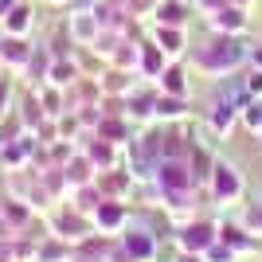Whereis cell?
I'll list each match as a JSON object with an SVG mask.
<instances>
[{
	"label": "cell",
	"instance_id": "obj_24",
	"mask_svg": "<svg viewBox=\"0 0 262 262\" xmlns=\"http://www.w3.org/2000/svg\"><path fill=\"white\" fill-rule=\"evenodd\" d=\"M16 4V0H0V16H8V8Z\"/></svg>",
	"mask_w": 262,
	"mask_h": 262
},
{
	"label": "cell",
	"instance_id": "obj_23",
	"mask_svg": "<svg viewBox=\"0 0 262 262\" xmlns=\"http://www.w3.org/2000/svg\"><path fill=\"white\" fill-rule=\"evenodd\" d=\"M4 102H8V82L0 78V110H4Z\"/></svg>",
	"mask_w": 262,
	"mask_h": 262
},
{
	"label": "cell",
	"instance_id": "obj_13",
	"mask_svg": "<svg viewBox=\"0 0 262 262\" xmlns=\"http://www.w3.org/2000/svg\"><path fill=\"white\" fill-rule=\"evenodd\" d=\"M161 90H164V94H176V98H184V94H188L184 67H180V63H172V67H164V71H161Z\"/></svg>",
	"mask_w": 262,
	"mask_h": 262
},
{
	"label": "cell",
	"instance_id": "obj_15",
	"mask_svg": "<svg viewBox=\"0 0 262 262\" xmlns=\"http://www.w3.org/2000/svg\"><path fill=\"white\" fill-rule=\"evenodd\" d=\"M239 118H243V125H247L251 133H262V102H258V98H247Z\"/></svg>",
	"mask_w": 262,
	"mask_h": 262
},
{
	"label": "cell",
	"instance_id": "obj_21",
	"mask_svg": "<svg viewBox=\"0 0 262 262\" xmlns=\"http://www.w3.org/2000/svg\"><path fill=\"white\" fill-rule=\"evenodd\" d=\"M247 63L262 71V47H247Z\"/></svg>",
	"mask_w": 262,
	"mask_h": 262
},
{
	"label": "cell",
	"instance_id": "obj_6",
	"mask_svg": "<svg viewBox=\"0 0 262 262\" xmlns=\"http://www.w3.org/2000/svg\"><path fill=\"white\" fill-rule=\"evenodd\" d=\"M157 180H161V188H172V192H188V188H192V180H196V176L188 172L184 164L180 161H161V168H157Z\"/></svg>",
	"mask_w": 262,
	"mask_h": 262
},
{
	"label": "cell",
	"instance_id": "obj_14",
	"mask_svg": "<svg viewBox=\"0 0 262 262\" xmlns=\"http://www.w3.org/2000/svg\"><path fill=\"white\" fill-rule=\"evenodd\" d=\"M219 239L227 243L231 251H251V247H258V239H247L243 227H219Z\"/></svg>",
	"mask_w": 262,
	"mask_h": 262
},
{
	"label": "cell",
	"instance_id": "obj_5",
	"mask_svg": "<svg viewBox=\"0 0 262 262\" xmlns=\"http://www.w3.org/2000/svg\"><path fill=\"white\" fill-rule=\"evenodd\" d=\"M239 114H243V98H219L215 106H211V129L223 137V133L239 121Z\"/></svg>",
	"mask_w": 262,
	"mask_h": 262
},
{
	"label": "cell",
	"instance_id": "obj_2",
	"mask_svg": "<svg viewBox=\"0 0 262 262\" xmlns=\"http://www.w3.org/2000/svg\"><path fill=\"white\" fill-rule=\"evenodd\" d=\"M208 184H211V196H215L219 204H231V200L243 196V176H239V168H235V164L215 161V164H211Z\"/></svg>",
	"mask_w": 262,
	"mask_h": 262
},
{
	"label": "cell",
	"instance_id": "obj_22",
	"mask_svg": "<svg viewBox=\"0 0 262 262\" xmlns=\"http://www.w3.org/2000/svg\"><path fill=\"white\" fill-rule=\"evenodd\" d=\"M176 262H204V254H196V251H184V254H180Z\"/></svg>",
	"mask_w": 262,
	"mask_h": 262
},
{
	"label": "cell",
	"instance_id": "obj_19",
	"mask_svg": "<svg viewBox=\"0 0 262 262\" xmlns=\"http://www.w3.org/2000/svg\"><path fill=\"white\" fill-rule=\"evenodd\" d=\"M86 168H90V164H86V157H82V161H75V168H67V176H71L75 184H86V180H90Z\"/></svg>",
	"mask_w": 262,
	"mask_h": 262
},
{
	"label": "cell",
	"instance_id": "obj_10",
	"mask_svg": "<svg viewBox=\"0 0 262 262\" xmlns=\"http://www.w3.org/2000/svg\"><path fill=\"white\" fill-rule=\"evenodd\" d=\"M94 223H98L102 231H118L121 223H125V208H121L118 200H102L98 208H94Z\"/></svg>",
	"mask_w": 262,
	"mask_h": 262
},
{
	"label": "cell",
	"instance_id": "obj_7",
	"mask_svg": "<svg viewBox=\"0 0 262 262\" xmlns=\"http://www.w3.org/2000/svg\"><path fill=\"white\" fill-rule=\"evenodd\" d=\"M32 55H35V47L28 43L24 35H4V43H0V59H4V63L28 67V63H32Z\"/></svg>",
	"mask_w": 262,
	"mask_h": 262
},
{
	"label": "cell",
	"instance_id": "obj_26",
	"mask_svg": "<svg viewBox=\"0 0 262 262\" xmlns=\"http://www.w3.org/2000/svg\"><path fill=\"white\" fill-rule=\"evenodd\" d=\"M51 4H63V0H51Z\"/></svg>",
	"mask_w": 262,
	"mask_h": 262
},
{
	"label": "cell",
	"instance_id": "obj_20",
	"mask_svg": "<svg viewBox=\"0 0 262 262\" xmlns=\"http://www.w3.org/2000/svg\"><path fill=\"white\" fill-rule=\"evenodd\" d=\"M86 161H114V153H110V149H106V145H90V149H86Z\"/></svg>",
	"mask_w": 262,
	"mask_h": 262
},
{
	"label": "cell",
	"instance_id": "obj_25",
	"mask_svg": "<svg viewBox=\"0 0 262 262\" xmlns=\"http://www.w3.org/2000/svg\"><path fill=\"white\" fill-rule=\"evenodd\" d=\"M231 4H239V8H251L254 0H231Z\"/></svg>",
	"mask_w": 262,
	"mask_h": 262
},
{
	"label": "cell",
	"instance_id": "obj_1",
	"mask_svg": "<svg viewBox=\"0 0 262 262\" xmlns=\"http://www.w3.org/2000/svg\"><path fill=\"white\" fill-rule=\"evenodd\" d=\"M196 67L204 71V75H227V71H239L243 63H247V47L239 43V35H219L215 32V39L211 43H204L196 55Z\"/></svg>",
	"mask_w": 262,
	"mask_h": 262
},
{
	"label": "cell",
	"instance_id": "obj_3",
	"mask_svg": "<svg viewBox=\"0 0 262 262\" xmlns=\"http://www.w3.org/2000/svg\"><path fill=\"white\" fill-rule=\"evenodd\" d=\"M215 239H219V227L208 223V219H192V223L180 231V247H184V251H196V254H204Z\"/></svg>",
	"mask_w": 262,
	"mask_h": 262
},
{
	"label": "cell",
	"instance_id": "obj_4",
	"mask_svg": "<svg viewBox=\"0 0 262 262\" xmlns=\"http://www.w3.org/2000/svg\"><path fill=\"white\" fill-rule=\"evenodd\" d=\"M211 28H215L219 35H243L247 32V8H239V4H227V8H219L215 16H208Z\"/></svg>",
	"mask_w": 262,
	"mask_h": 262
},
{
	"label": "cell",
	"instance_id": "obj_11",
	"mask_svg": "<svg viewBox=\"0 0 262 262\" xmlns=\"http://www.w3.org/2000/svg\"><path fill=\"white\" fill-rule=\"evenodd\" d=\"M28 28H32V8H28L24 0H16V4L8 8V16H4V32L8 35H24Z\"/></svg>",
	"mask_w": 262,
	"mask_h": 262
},
{
	"label": "cell",
	"instance_id": "obj_17",
	"mask_svg": "<svg viewBox=\"0 0 262 262\" xmlns=\"http://www.w3.org/2000/svg\"><path fill=\"white\" fill-rule=\"evenodd\" d=\"M55 86H71L75 82V67L71 63H51V75H47Z\"/></svg>",
	"mask_w": 262,
	"mask_h": 262
},
{
	"label": "cell",
	"instance_id": "obj_18",
	"mask_svg": "<svg viewBox=\"0 0 262 262\" xmlns=\"http://www.w3.org/2000/svg\"><path fill=\"white\" fill-rule=\"evenodd\" d=\"M243 94H247V98H262V71H258V67L247 75V82H243Z\"/></svg>",
	"mask_w": 262,
	"mask_h": 262
},
{
	"label": "cell",
	"instance_id": "obj_8",
	"mask_svg": "<svg viewBox=\"0 0 262 262\" xmlns=\"http://www.w3.org/2000/svg\"><path fill=\"white\" fill-rule=\"evenodd\" d=\"M153 43L161 47L168 59H176V55H184V28H168V24H157V35Z\"/></svg>",
	"mask_w": 262,
	"mask_h": 262
},
{
	"label": "cell",
	"instance_id": "obj_9",
	"mask_svg": "<svg viewBox=\"0 0 262 262\" xmlns=\"http://www.w3.org/2000/svg\"><path fill=\"white\" fill-rule=\"evenodd\" d=\"M121 247L133 254V262H149L157 254V239H153V235H145V231H129V235L121 239Z\"/></svg>",
	"mask_w": 262,
	"mask_h": 262
},
{
	"label": "cell",
	"instance_id": "obj_16",
	"mask_svg": "<svg viewBox=\"0 0 262 262\" xmlns=\"http://www.w3.org/2000/svg\"><path fill=\"white\" fill-rule=\"evenodd\" d=\"M184 98H176V94H164L157 98V118H184Z\"/></svg>",
	"mask_w": 262,
	"mask_h": 262
},
{
	"label": "cell",
	"instance_id": "obj_12",
	"mask_svg": "<svg viewBox=\"0 0 262 262\" xmlns=\"http://www.w3.org/2000/svg\"><path fill=\"white\" fill-rule=\"evenodd\" d=\"M184 20H188V4H180V0H161V4H157V24L184 28Z\"/></svg>",
	"mask_w": 262,
	"mask_h": 262
}]
</instances>
